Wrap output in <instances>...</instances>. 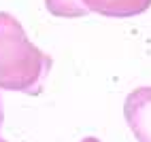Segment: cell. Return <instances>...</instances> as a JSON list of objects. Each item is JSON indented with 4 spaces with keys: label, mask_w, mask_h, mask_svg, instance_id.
<instances>
[{
    "label": "cell",
    "mask_w": 151,
    "mask_h": 142,
    "mask_svg": "<svg viewBox=\"0 0 151 142\" xmlns=\"http://www.w3.org/2000/svg\"><path fill=\"white\" fill-rule=\"evenodd\" d=\"M51 68V57L34 47L13 15L0 13V89L34 93Z\"/></svg>",
    "instance_id": "6da1fadb"
},
{
    "label": "cell",
    "mask_w": 151,
    "mask_h": 142,
    "mask_svg": "<svg viewBox=\"0 0 151 142\" xmlns=\"http://www.w3.org/2000/svg\"><path fill=\"white\" fill-rule=\"evenodd\" d=\"M124 117L138 142H151V87H136L128 93Z\"/></svg>",
    "instance_id": "7a4b0ae2"
},
{
    "label": "cell",
    "mask_w": 151,
    "mask_h": 142,
    "mask_svg": "<svg viewBox=\"0 0 151 142\" xmlns=\"http://www.w3.org/2000/svg\"><path fill=\"white\" fill-rule=\"evenodd\" d=\"M89 13H98L102 17H134L145 13L151 6V0H79Z\"/></svg>",
    "instance_id": "3957f363"
},
{
    "label": "cell",
    "mask_w": 151,
    "mask_h": 142,
    "mask_svg": "<svg viewBox=\"0 0 151 142\" xmlns=\"http://www.w3.org/2000/svg\"><path fill=\"white\" fill-rule=\"evenodd\" d=\"M47 11L55 17H83L89 11L79 2V0H45Z\"/></svg>",
    "instance_id": "277c9868"
},
{
    "label": "cell",
    "mask_w": 151,
    "mask_h": 142,
    "mask_svg": "<svg viewBox=\"0 0 151 142\" xmlns=\"http://www.w3.org/2000/svg\"><path fill=\"white\" fill-rule=\"evenodd\" d=\"M81 142H100V140H98V138H83Z\"/></svg>",
    "instance_id": "5b68a950"
},
{
    "label": "cell",
    "mask_w": 151,
    "mask_h": 142,
    "mask_svg": "<svg viewBox=\"0 0 151 142\" xmlns=\"http://www.w3.org/2000/svg\"><path fill=\"white\" fill-rule=\"evenodd\" d=\"M2 119H4V113H2V102H0V125H2Z\"/></svg>",
    "instance_id": "8992f818"
},
{
    "label": "cell",
    "mask_w": 151,
    "mask_h": 142,
    "mask_svg": "<svg viewBox=\"0 0 151 142\" xmlns=\"http://www.w3.org/2000/svg\"><path fill=\"white\" fill-rule=\"evenodd\" d=\"M0 142H6V140H2V138H0Z\"/></svg>",
    "instance_id": "52a82bcc"
}]
</instances>
